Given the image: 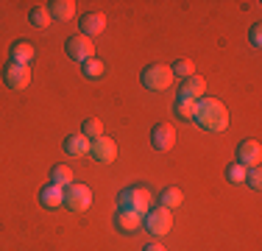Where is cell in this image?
<instances>
[{"label": "cell", "instance_id": "obj_9", "mask_svg": "<svg viewBox=\"0 0 262 251\" xmlns=\"http://www.w3.org/2000/svg\"><path fill=\"white\" fill-rule=\"evenodd\" d=\"M173 142H176V129L170 123H157L151 131V145L157 151H170Z\"/></svg>", "mask_w": 262, "mask_h": 251}, {"label": "cell", "instance_id": "obj_2", "mask_svg": "<svg viewBox=\"0 0 262 251\" xmlns=\"http://www.w3.org/2000/svg\"><path fill=\"white\" fill-rule=\"evenodd\" d=\"M117 206L134 212V215H140V218H145L148 212H151V206H154V198H151V193H148L145 187H126V190L117 196Z\"/></svg>", "mask_w": 262, "mask_h": 251}, {"label": "cell", "instance_id": "obj_8", "mask_svg": "<svg viewBox=\"0 0 262 251\" xmlns=\"http://www.w3.org/2000/svg\"><path fill=\"white\" fill-rule=\"evenodd\" d=\"M262 159V145L257 140H246L240 142V148H237V165L243 168H257Z\"/></svg>", "mask_w": 262, "mask_h": 251}, {"label": "cell", "instance_id": "obj_6", "mask_svg": "<svg viewBox=\"0 0 262 251\" xmlns=\"http://www.w3.org/2000/svg\"><path fill=\"white\" fill-rule=\"evenodd\" d=\"M64 204L70 206L73 212H84L92 206V190L86 184H67L64 190Z\"/></svg>", "mask_w": 262, "mask_h": 251}, {"label": "cell", "instance_id": "obj_27", "mask_svg": "<svg viewBox=\"0 0 262 251\" xmlns=\"http://www.w3.org/2000/svg\"><path fill=\"white\" fill-rule=\"evenodd\" d=\"M251 45H254V48L262 45V25H259V23L251 25Z\"/></svg>", "mask_w": 262, "mask_h": 251}, {"label": "cell", "instance_id": "obj_14", "mask_svg": "<svg viewBox=\"0 0 262 251\" xmlns=\"http://www.w3.org/2000/svg\"><path fill=\"white\" fill-rule=\"evenodd\" d=\"M39 201L42 206H48V210H59V206H64V190L56 184H45L39 190Z\"/></svg>", "mask_w": 262, "mask_h": 251}, {"label": "cell", "instance_id": "obj_16", "mask_svg": "<svg viewBox=\"0 0 262 251\" xmlns=\"http://www.w3.org/2000/svg\"><path fill=\"white\" fill-rule=\"evenodd\" d=\"M34 56H36V50L26 39H20V42H14V45H11V61H14V65H31V59H34Z\"/></svg>", "mask_w": 262, "mask_h": 251}, {"label": "cell", "instance_id": "obj_15", "mask_svg": "<svg viewBox=\"0 0 262 251\" xmlns=\"http://www.w3.org/2000/svg\"><path fill=\"white\" fill-rule=\"evenodd\" d=\"M61 148H64L67 156H84L86 151H90V140H86L84 134H70L61 142Z\"/></svg>", "mask_w": 262, "mask_h": 251}, {"label": "cell", "instance_id": "obj_26", "mask_svg": "<svg viewBox=\"0 0 262 251\" xmlns=\"http://www.w3.org/2000/svg\"><path fill=\"white\" fill-rule=\"evenodd\" d=\"M246 181H248V187H251V190H259V187H262V171H259V165L257 168H248Z\"/></svg>", "mask_w": 262, "mask_h": 251}, {"label": "cell", "instance_id": "obj_13", "mask_svg": "<svg viewBox=\"0 0 262 251\" xmlns=\"http://www.w3.org/2000/svg\"><path fill=\"white\" fill-rule=\"evenodd\" d=\"M106 31V17L101 14V11H90V14H84L81 17V34L84 36H98V34H103Z\"/></svg>", "mask_w": 262, "mask_h": 251}, {"label": "cell", "instance_id": "obj_23", "mask_svg": "<svg viewBox=\"0 0 262 251\" xmlns=\"http://www.w3.org/2000/svg\"><path fill=\"white\" fill-rule=\"evenodd\" d=\"M81 134H84L86 140H98V137H103V123L95 120V117H90V120H84V126H81Z\"/></svg>", "mask_w": 262, "mask_h": 251}, {"label": "cell", "instance_id": "obj_11", "mask_svg": "<svg viewBox=\"0 0 262 251\" xmlns=\"http://www.w3.org/2000/svg\"><path fill=\"white\" fill-rule=\"evenodd\" d=\"M115 229L120 232V235H137V232L142 229V218L134 215V212H128V210H117L115 212Z\"/></svg>", "mask_w": 262, "mask_h": 251}, {"label": "cell", "instance_id": "obj_28", "mask_svg": "<svg viewBox=\"0 0 262 251\" xmlns=\"http://www.w3.org/2000/svg\"><path fill=\"white\" fill-rule=\"evenodd\" d=\"M142 251H165V246H162V243H148Z\"/></svg>", "mask_w": 262, "mask_h": 251}, {"label": "cell", "instance_id": "obj_4", "mask_svg": "<svg viewBox=\"0 0 262 251\" xmlns=\"http://www.w3.org/2000/svg\"><path fill=\"white\" fill-rule=\"evenodd\" d=\"M170 226H173V218H170V210H165V206H151V212L142 218V229L154 237H165L170 232Z\"/></svg>", "mask_w": 262, "mask_h": 251}, {"label": "cell", "instance_id": "obj_22", "mask_svg": "<svg viewBox=\"0 0 262 251\" xmlns=\"http://www.w3.org/2000/svg\"><path fill=\"white\" fill-rule=\"evenodd\" d=\"M103 73H106V65L101 59H90V61H84V75L90 81H98V78H103Z\"/></svg>", "mask_w": 262, "mask_h": 251}, {"label": "cell", "instance_id": "obj_24", "mask_svg": "<svg viewBox=\"0 0 262 251\" xmlns=\"http://www.w3.org/2000/svg\"><path fill=\"white\" fill-rule=\"evenodd\" d=\"M170 70H173V78L179 75V78L184 81V78H190V75L195 73V65H192L190 59H179L176 65H170Z\"/></svg>", "mask_w": 262, "mask_h": 251}, {"label": "cell", "instance_id": "obj_19", "mask_svg": "<svg viewBox=\"0 0 262 251\" xmlns=\"http://www.w3.org/2000/svg\"><path fill=\"white\" fill-rule=\"evenodd\" d=\"M173 112H176L179 120L190 123L192 117H195V100H187V98H176V103H173Z\"/></svg>", "mask_w": 262, "mask_h": 251}, {"label": "cell", "instance_id": "obj_7", "mask_svg": "<svg viewBox=\"0 0 262 251\" xmlns=\"http://www.w3.org/2000/svg\"><path fill=\"white\" fill-rule=\"evenodd\" d=\"M3 78H6V84H9L11 90L20 92L31 84V67L28 65H14V61H11V65L3 70Z\"/></svg>", "mask_w": 262, "mask_h": 251}, {"label": "cell", "instance_id": "obj_17", "mask_svg": "<svg viewBox=\"0 0 262 251\" xmlns=\"http://www.w3.org/2000/svg\"><path fill=\"white\" fill-rule=\"evenodd\" d=\"M48 11H51L53 20L67 23L73 14H76V3H73V0H53V3H48Z\"/></svg>", "mask_w": 262, "mask_h": 251}, {"label": "cell", "instance_id": "obj_3", "mask_svg": "<svg viewBox=\"0 0 262 251\" xmlns=\"http://www.w3.org/2000/svg\"><path fill=\"white\" fill-rule=\"evenodd\" d=\"M142 84H145V90H151V92L167 90V87L173 84L170 65H162V61H157V65H148L145 70H142Z\"/></svg>", "mask_w": 262, "mask_h": 251}, {"label": "cell", "instance_id": "obj_20", "mask_svg": "<svg viewBox=\"0 0 262 251\" xmlns=\"http://www.w3.org/2000/svg\"><path fill=\"white\" fill-rule=\"evenodd\" d=\"M51 184H56V187H61V190H64L67 184H73V171L67 165H56L53 171H51Z\"/></svg>", "mask_w": 262, "mask_h": 251}, {"label": "cell", "instance_id": "obj_21", "mask_svg": "<svg viewBox=\"0 0 262 251\" xmlns=\"http://www.w3.org/2000/svg\"><path fill=\"white\" fill-rule=\"evenodd\" d=\"M28 20L36 25V28H48V25H51V11H48V6H34V9H31V14H28Z\"/></svg>", "mask_w": 262, "mask_h": 251}, {"label": "cell", "instance_id": "obj_5", "mask_svg": "<svg viewBox=\"0 0 262 251\" xmlns=\"http://www.w3.org/2000/svg\"><path fill=\"white\" fill-rule=\"evenodd\" d=\"M64 50H67V56L70 59H76V61H90V59H95V45H92V39L90 36H84V34H76V36H70V39L64 42Z\"/></svg>", "mask_w": 262, "mask_h": 251}, {"label": "cell", "instance_id": "obj_18", "mask_svg": "<svg viewBox=\"0 0 262 251\" xmlns=\"http://www.w3.org/2000/svg\"><path fill=\"white\" fill-rule=\"evenodd\" d=\"M182 201H184V193L179 187H165L159 193V206H165V210H176V206H182Z\"/></svg>", "mask_w": 262, "mask_h": 251}, {"label": "cell", "instance_id": "obj_12", "mask_svg": "<svg viewBox=\"0 0 262 251\" xmlns=\"http://www.w3.org/2000/svg\"><path fill=\"white\" fill-rule=\"evenodd\" d=\"M204 92H207V81L195 73H192L190 78H184L182 87H179V98H187V100H201Z\"/></svg>", "mask_w": 262, "mask_h": 251}, {"label": "cell", "instance_id": "obj_25", "mask_svg": "<svg viewBox=\"0 0 262 251\" xmlns=\"http://www.w3.org/2000/svg\"><path fill=\"white\" fill-rule=\"evenodd\" d=\"M246 173H248V168H243V165H229V171H226V179L232 181V184H246Z\"/></svg>", "mask_w": 262, "mask_h": 251}, {"label": "cell", "instance_id": "obj_1", "mask_svg": "<svg viewBox=\"0 0 262 251\" xmlns=\"http://www.w3.org/2000/svg\"><path fill=\"white\" fill-rule=\"evenodd\" d=\"M192 120L201 126V129L217 134V131H223L229 126V109L217 98H207V95H204L201 100H195V117H192Z\"/></svg>", "mask_w": 262, "mask_h": 251}, {"label": "cell", "instance_id": "obj_10", "mask_svg": "<svg viewBox=\"0 0 262 251\" xmlns=\"http://www.w3.org/2000/svg\"><path fill=\"white\" fill-rule=\"evenodd\" d=\"M90 154L98 162H115L117 159V142L112 137H98V140L90 142Z\"/></svg>", "mask_w": 262, "mask_h": 251}]
</instances>
